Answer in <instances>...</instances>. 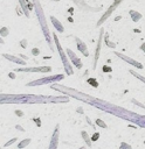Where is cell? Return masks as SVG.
Masks as SVG:
<instances>
[{
	"mask_svg": "<svg viewBox=\"0 0 145 149\" xmlns=\"http://www.w3.org/2000/svg\"><path fill=\"white\" fill-rule=\"evenodd\" d=\"M2 56H4L6 59H8V61H13V62L19 63V64H21V65H25V64H26V62H25V61H22V59H20L19 57H14V56L8 55V54H4Z\"/></svg>",
	"mask_w": 145,
	"mask_h": 149,
	"instance_id": "cell-12",
	"label": "cell"
},
{
	"mask_svg": "<svg viewBox=\"0 0 145 149\" xmlns=\"http://www.w3.org/2000/svg\"><path fill=\"white\" fill-rule=\"evenodd\" d=\"M50 19H51V22H53V24L56 27V29H57L60 33H63V26H62V24L58 22V20H57L56 17H54V16H51Z\"/></svg>",
	"mask_w": 145,
	"mask_h": 149,
	"instance_id": "cell-13",
	"label": "cell"
},
{
	"mask_svg": "<svg viewBox=\"0 0 145 149\" xmlns=\"http://www.w3.org/2000/svg\"><path fill=\"white\" fill-rule=\"evenodd\" d=\"M122 1H123V0H115V1L112 2V5H111V6L108 8V10L104 13V15H103V16H102V17L98 20V22H97V26H98V27H99V26H101L103 22H105V21H106V19H108V17H109V16H110L112 13H113V10L117 8V6H118V5H119Z\"/></svg>",
	"mask_w": 145,
	"mask_h": 149,
	"instance_id": "cell-6",
	"label": "cell"
},
{
	"mask_svg": "<svg viewBox=\"0 0 145 149\" xmlns=\"http://www.w3.org/2000/svg\"><path fill=\"white\" fill-rule=\"evenodd\" d=\"M103 34H104V29L102 28V29H101V31H99V38H98V41H97V48H96V51H95V58H94V63H92V69H96V64H97V61H98V58H99Z\"/></svg>",
	"mask_w": 145,
	"mask_h": 149,
	"instance_id": "cell-8",
	"label": "cell"
},
{
	"mask_svg": "<svg viewBox=\"0 0 145 149\" xmlns=\"http://www.w3.org/2000/svg\"><path fill=\"white\" fill-rule=\"evenodd\" d=\"M97 123H98V125H101V126H102V127H104V128L106 127V126H105V123H104L103 121H101V120H97Z\"/></svg>",
	"mask_w": 145,
	"mask_h": 149,
	"instance_id": "cell-18",
	"label": "cell"
},
{
	"mask_svg": "<svg viewBox=\"0 0 145 149\" xmlns=\"http://www.w3.org/2000/svg\"><path fill=\"white\" fill-rule=\"evenodd\" d=\"M140 49H141V50H143V51L145 52V43H143V44H141V47H140Z\"/></svg>",
	"mask_w": 145,
	"mask_h": 149,
	"instance_id": "cell-20",
	"label": "cell"
},
{
	"mask_svg": "<svg viewBox=\"0 0 145 149\" xmlns=\"http://www.w3.org/2000/svg\"><path fill=\"white\" fill-rule=\"evenodd\" d=\"M15 141H16V139H13V140H11V141H9V142H7V143H6V144H5V146H9V144H11V143H13V142H15Z\"/></svg>",
	"mask_w": 145,
	"mask_h": 149,
	"instance_id": "cell-19",
	"label": "cell"
},
{
	"mask_svg": "<svg viewBox=\"0 0 145 149\" xmlns=\"http://www.w3.org/2000/svg\"><path fill=\"white\" fill-rule=\"evenodd\" d=\"M130 15L132 16V19H133V21L136 22V21H138L140 17H141V15L138 13V12H136V10H130Z\"/></svg>",
	"mask_w": 145,
	"mask_h": 149,
	"instance_id": "cell-14",
	"label": "cell"
},
{
	"mask_svg": "<svg viewBox=\"0 0 145 149\" xmlns=\"http://www.w3.org/2000/svg\"><path fill=\"white\" fill-rule=\"evenodd\" d=\"M50 87H51L53 90L61 91V92H63V93H65V94H68V95H70V97L76 98V99L84 100L85 102H88V104H90V105H94V106H96V107H98V108H101V109H103V111H105V112L112 113V114H115V115H117V116H119V118L130 120V121H132V122L138 123V125L141 126V127H145V116H143V115H137V114H134V113H131V112H129V111L122 108V107L115 106V105H112V104H110V102H106V101H103V100H101V99L92 98V97H90V95H87V94H84V93H82V92H78V91H76V90L69 88V87H67V86H63V85H61V84L54 83V84H51Z\"/></svg>",
	"mask_w": 145,
	"mask_h": 149,
	"instance_id": "cell-1",
	"label": "cell"
},
{
	"mask_svg": "<svg viewBox=\"0 0 145 149\" xmlns=\"http://www.w3.org/2000/svg\"><path fill=\"white\" fill-rule=\"evenodd\" d=\"M33 3H34V6H35V13H36V15H37V17H39L40 24L42 26V29H43V33H44V35H46L47 42L50 44L51 42H50V37H49V30H48V26H47V23H46V19H44V15H43V10H42V8H41V6H40L39 0H33Z\"/></svg>",
	"mask_w": 145,
	"mask_h": 149,
	"instance_id": "cell-3",
	"label": "cell"
},
{
	"mask_svg": "<svg viewBox=\"0 0 145 149\" xmlns=\"http://www.w3.org/2000/svg\"><path fill=\"white\" fill-rule=\"evenodd\" d=\"M69 100L68 97H44V95H35V94H13L6 95L1 94V102H11V104H43V102H67Z\"/></svg>",
	"mask_w": 145,
	"mask_h": 149,
	"instance_id": "cell-2",
	"label": "cell"
},
{
	"mask_svg": "<svg viewBox=\"0 0 145 149\" xmlns=\"http://www.w3.org/2000/svg\"><path fill=\"white\" fill-rule=\"evenodd\" d=\"M20 1V3L22 5V10H23V13L27 15V17L29 16V10H28V7H27V3L25 2V0H19Z\"/></svg>",
	"mask_w": 145,
	"mask_h": 149,
	"instance_id": "cell-15",
	"label": "cell"
},
{
	"mask_svg": "<svg viewBox=\"0 0 145 149\" xmlns=\"http://www.w3.org/2000/svg\"><path fill=\"white\" fill-rule=\"evenodd\" d=\"M53 37H54V42H55V44H56V48H57V50H58V54H60V56H61V59H62V63H63L65 73H67V74H72V68H71V65H70V62L68 61V55L64 54V50H63V48L61 47L57 36L54 34Z\"/></svg>",
	"mask_w": 145,
	"mask_h": 149,
	"instance_id": "cell-4",
	"label": "cell"
},
{
	"mask_svg": "<svg viewBox=\"0 0 145 149\" xmlns=\"http://www.w3.org/2000/svg\"><path fill=\"white\" fill-rule=\"evenodd\" d=\"M15 72H50V66H36V68H21L14 69Z\"/></svg>",
	"mask_w": 145,
	"mask_h": 149,
	"instance_id": "cell-7",
	"label": "cell"
},
{
	"mask_svg": "<svg viewBox=\"0 0 145 149\" xmlns=\"http://www.w3.org/2000/svg\"><path fill=\"white\" fill-rule=\"evenodd\" d=\"M76 40V44H77V48H78V50L87 57V56H89V51H88V48H87V45H85V43L83 42V41H81L78 37H76L75 38Z\"/></svg>",
	"mask_w": 145,
	"mask_h": 149,
	"instance_id": "cell-11",
	"label": "cell"
},
{
	"mask_svg": "<svg viewBox=\"0 0 145 149\" xmlns=\"http://www.w3.org/2000/svg\"><path fill=\"white\" fill-rule=\"evenodd\" d=\"M115 55H116V56H118L119 58H122L123 61H125L126 63H129V64L133 65L134 68H138V69H143V65H141V63H139V62H137V61H134V59H132V58H130V57H127V56H125V55H123V54H120V52H115Z\"/></svg>",
	"mask_w": 145,
	"mask_h": 149,
	"instance_id": "cell-9",
	"label": "cell"
},
{
	"mask_svg": "<svg viewBox=\"0 0 145 149\" xmlns=\"http://www.w3.org/2000/svg\"><path fill=\"white\" fill-rule=\"evenodd\" d=\"M29 142H30V140H29V139H27V140H23V141H22V142H21V143H20L18 147H19V148H23V147H26V146H27Z\"/></svg>",
	"mask_w": 145,
	"mask_h": 149,
	"instance_id": "cell-17",
	"label": "cell"
},
{
	"mask_svg": "<svg viewBox=\"0 0 145 149\" xmlns=\"http://www.w3.org/2000/svg\"><path fill=\"white\" fill-rule=\"evenodd\" d=\"M130 73H131V74H133V76H134L136 78H138V79H140V80H141L143 83H145V77H143V76H140V74H138V73H137V72H136L134 70H130Z\"/></svg>",
	"mask_w": 145,
	"mask_h": 149,
	"instance_id": "cell-16",
	"label": "cell"
},
{
	"mask_svg": "<svg viewBox=\"0 0 145 149\" xmlns=\"http://www.w3.org/2000/svg\"><path fill=\"white\" fill-rule=\"evenodd\" d=\"M64 74H53V76H48V77H43L40 79H35L30 83L27 84V86H39V85H43V84H54L61 79H63Z\"/></svg>",
	"mask_w": 145,
	"mask_h": 149,
	"instance_id": "cell-5",
	"label": "cell"
},
{
	"mask_svg": "<svg viewBox=\"0 0 145 149\" xmlns=\"http://www.w3.org/2000/svg\"><path fill=\"white\" fill-rule=\"evenodd\" d=\"M67 55H68V57L70 58V61L74 63V65H75L77 69H81V68H82V62H81V59L72 52V50L67 49Z\"/></svg>",
	"mask_w": 145,
	"mask_h": 149,
	"instance_id": "cell-10",
	"label": "cell"
}]
</instances>
